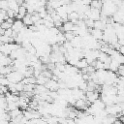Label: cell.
Segmentation results:
<instances>
[{"mask_svg":"<svg viewBox=\"0 0 124 124\" xmlns=\"http://www.w3.org/2000/svg\"><path fill=\"white\" fill-rule=\"evenodd\" d=\"M6 78H8L9 82H13V83H16L21 81V79L23 78V75L21 73H19L16 70L12 71L11 73H9L8 75H6Z\"/></svg>","mask_w":124,"mask_h":124,"instance_id":"obj_1","label":"cell"},{"mask_svg":"<svg viewBox=\"0 0 124 124\" xmlns=\"http://www.w3.org/2000/svg\"><path fill=\"white\" fill-rule=\"evenodd\" d=\"M46 86V88L49 91H57V89L59 88L58 87V81L52 79V78H49L46 80V82L44 84Z\"/></svg>","mask_w":124,"mask_h":124,"instance_id":"obj_2","label":"cell"},{"mask_svg":"<svg viewBox=\"0 0 124 124\" xmlns=\"http://www.w3.org/2000/svg\"><path fill=\"white\" fill-rule=\"evenodd\" d=\"M24 26V24L22 23V20L21 19H16V18H15V20H14V22H13V24H12V29L14 30V31H16V32H19L20 31V29L22 28Z\"/></svg>","mask_w":124,"mask_h":124,"instance_id":"obj_3","label":"cell"},{"mask_svg":"<svg viewBox=\"0 0 124 124\" xmlns=\"http://www.w3.org/2000/svg\"><path fill=\"white\" fill-rule=\"evenodd\" d=\"M102 5H103L102 0H91L89 3L90 8H94V9H98V10H101Z\"/></svg>","mask_w":124,"mask_h":124,"instance_id":"obj_4","label":"cell"},{"mask_svg":"<svg viewBox=\"0 0 124 124\" xmlns=\"http://www.w3.org/2000/svg\"><path fill=\"white\" fill-rule=\"evenodd\" d=\"M21 20H22V23H23L25 26H29V25L33 24V21H32V19H31V15L28 14V13L21 18Z\"/></svg>","mask_w":124,"mask_h":124,"instance_id":"obj_5","label":"cell"},{"mask_svg":"<svg viewBox=\"0 0 124 124\" xmlns=\"http://www.w3.org/2000/svg\"><path fill=\"white\" fill-rule=\"evenodd\" d=\"M106 27V22L98 19V20H94V24H93V28L96 29H100V30H104Z\"/></svg>","mask_w":124,"mask_h":124,"instance_id":"obj_6","label":"cell"},{"mask_svg":"<svg viewBox=\"0 0 124 124\" xmlns=\"http://www.w3.org/2000/svg\"><path fill=\"white\" fill-rule=\"evenodd\" d=\"M87 65H88V64H87V62H86L85 58H84V57H82V58H79V59H78V61L77 62V64H76L75 66H76L78 70H80V69H82V68H85Z\"/></svg>","mask_w":124,"mask_h":124,"instance_id":"obj_7","label":"cell"},{"mask_svg":"<svg viewBox=\"0 0 124 124\" xmlns=\"http://www.w3.org/2000/svg\"><path fill=\"white\" fill-rule=\"evenodd\" d=\"M63 34H64V37H65L66 41H69V42H70V41H71V40L76 36V35L74 34V32H73V31H70V32H64Z\"/></svg>","mask_w":124,"mask_h":124,"instance_id":"obj_8","label":"cell"},{"mask_svg":"<svg viewBox=\"0 0 124 124\" xmlns=\"http://www.w3.org/2000/svg\"><path fill=\"white\" fill-rule=\"evenodd\" d=\"M35 87V84L33 83H26L23 84V90L22 91H33Z\"/></svg>","mask_w":124,"mask_h":124,"instance_id":"obj_9","label":"cell"},{"mask_svg":"<svg viewBox=\"0 0 124 124\" xmlns=\"http://www.w3.org/2000/svg\"><path fill=\"white\" fill-rule=\"evenodd\" d=\"M0 27H1V28H3L4 30H6V29H8V28L12 27V23L8 22L7 20H3V21L0 23Z\"/></svg>","mask_w":124,"mask_h":124,"instance_id":"obj_10","label":"cell"},{"mask_svg":"<svg viewBox=\"0 0 124 124\" xmlns=\"http://www.w3.org/2000/svg\"><path fill=\"white\" fill-rule=\"evenodd\" d=\"M6 15L8 16V17H13V18H16V12H15L14 10L12 9H8L6 11Z\"/></svg>","mask_w":124,"mask_h":124,"instance_id":"obj_11","label":"cell"},{"mask_svg":"<svg viewBox=\"0 0 124 124\" xmlns=\"http://www.w3.org/2000/svg\"><path fill=\"white\" fill-rule=\"evenodd\" d=\"M12 34H13V29H12V27H10V28L4 30V35H6V36H8V37H12Z\"/></svg>","mask_w":124,"mask_h":124,"instance_id":"obj_12","label":"cell"},{"mask_svg":"<svg viewBox=\"0 0 124 124\" xmlns=\"http://www.w3.org/2000/svg\"><path fill=\"white\" fill-rule=\"evenodd\" d=\"M121 54H123L124 53V46H120L119 47H118V49H117Z\"/></svg>","mask_w":124,"mask_h":124,"instance_id":"obj_13","label":"cell"}]
</instances>
